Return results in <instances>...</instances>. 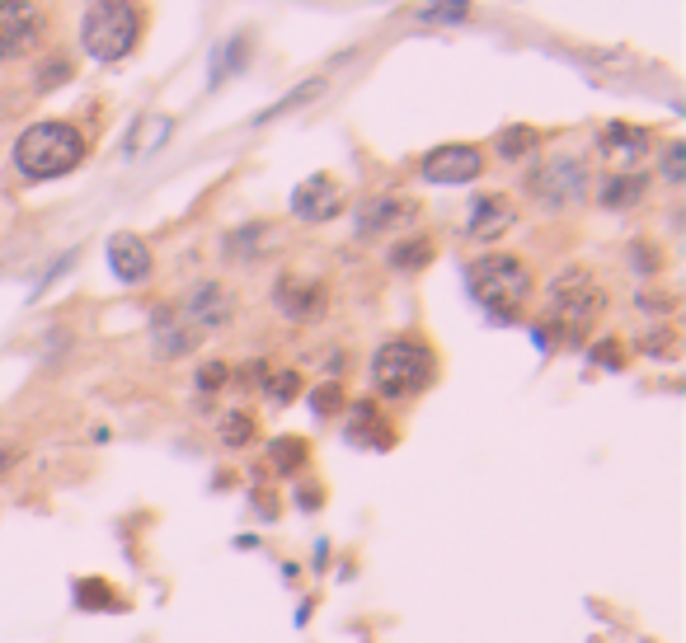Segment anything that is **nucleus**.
Returning <instances> with one entry per match:
<instances>
[{"mask_svg": "<svg viewBox=\"0 0 686 643\" xmlns=\"http://www.w3.org/2000/svg\"><path fill=\"white\" fill-rule=\"evenodd\" d=\"M602 310H607V291H602V282L588 268H564L546 287V320L569 343H578L588 334V324H597Z\"/></svg>", "mask_w": 686, "mask_h": 643, "instance_id": "obj_1", "label": "nucleus"}, {"mask_svg": "<svg viewBox=\"0 0 686 643\" xmlns=\"http://www.w3.org/2000/svg\"><path fill=\"white\" fill-rule=\"evenodd\" d=\"M466 287L494 320H517L531 296V268L513 254H484L466 268Z\"/></svg>", "mask_w": 686, "mask_h": 643, "instance_id": "obj_2", "label": "nucleus"}, {"mask_svg": "<svg viewBox=\"0 0 686 643\" xmlns=\"http://www.w3.org/2000/svg\"><path fill=\"white\" fill-rule=\"evenodd\" d=\"M85 160V137L71 123H33L15 141V165L24 179H62Z\"/></svg>", "mask_w": 686, "mask_h": 643, "instance_id": "obj_3", "label": "nucleus"}, {"mask_svg": "<svg viewBox=\"0 0 686 643\" xmlns=\"http://www.w3.org/2000/svg\"><path fill=\"white\" fill-rule=\"evenodd\" d=\"M433 348L419 338H390L372 353V390L381 399H409L433 381Z\"/></svg>", "mask_w": 686, "mask_h": 643, "instance_id": "obj_4", "label": "nucleus"}, {"mask_svg": "<svg viewBox=\"0 0 686 643\" xmlns=\"http://www.w3.org/2000/svg\"><path fill=\"white\" fill-rule=\"evenodd\" d=\"M141 38V5L137 0H94L80 19V43L94 62H123Z\"/></svg>", "mask_w": 686, "mask_h": 643, "instance_id": "obj_5", "label": "nucleus"}, {"mask_svg": "<svg viewBox=\"0 0 686 643\" xmlns=\"http://www.w3.org/2000/svg\"><path fill=\"white\" fill-rule=\"evenodd\" d=\"M47 15L38 0H0V62H19L43 43Z\"/></svg>", "mask_w": 686, "mask_h": 643, "instance_id": "obj_6", "label": "nucleus"}, {"mask_svg": "<svg viewBox=\"0 0 686 643\" xmlns=\"http://www.w3.org/2000/svg\"><path fill=\"white\" fill-rule=\"evenodd\" d=\"M484 174V151L480 146H437V151L423 155V179L428 184H470Z\"/></svg>", "mask_w": 686, "mask_h": 643, "instance_id": "obj_7", "label": "nucleus"}, {"mask_svg": "<svg viewBox=\"0 0 686 643\" xmlns=\"http://www.w3.org/2000/svg\"><path fill=\"white\" fill-rule=\"evenodd\" d=\"M531 193L546 202V207H569V202H578V193H583V165L569 160V155L550 160V165H541L531 174Z\"/></svg>", "mask_w": 686, "mask_h": 643, "instance_id": "obj_8", "label": "nucleus"}, {"mask_svg": "<svg viewBox=\"0 0 686 643\" xmlns=\"http://www.w3.org/2000/svg\"><path fill=\"white\" fill-rule=\"evenodd\" d=\"M419 216V202L400 198V193H381V198H367L358 207V235H386V230H400Z\"/></svg>", "mask_w": 686, "mask_h": 643, "instance_id": "obj_9", "label": "nucleus"}, {"mask_svg": "<svg viewBox=\"0 0 686 643\" xmlns=\"http://www.w3.org/2000/svg\"><path fill=\"white\" fill-rule=\"evenodd\" d=\"M292 212L301 221H334L343 212V188L329 179V174H311L306 184H297L292 193Z\"/></svg>", "mask_w": 686, "mask_h": 643, "instance_id": "obj_10", "label": "nucleus"}, {"mask_svg": "<svg viewBox=\"0 0 686 643\" xmlns=\"http://www.w3.org/2000/svg\"><path fill=\"white\" fill-rule=\"evenodd\" d=\"M513 221H517V212H513V202L503 198V193H480V198L470 202L466 235L470 240H499Z\"/></svg>", "mask_w": 686, "mask_h": 643, "instance_id": "obj_11", "label": "nucleus"}, {"mask_svg": "<svg viewBox=\"0 0 686 643\" xmlns=\"http://www.w3.org/2000/svg\"><path fill=\"white\" fill-rule=\"evenodd\" d=\"M109 268L118 282H127V287H137V282H146L151 277V249H146V240L141 235H113L109 240Z\"/></svg>", "mask_w": 686, "mask_h": 643, "instance_id": "obj_12", "label": "nucleus"}, {"mask_svg": "<svg viewBox=\"0 0 686 643\" xmlns=\"http://www.w3.org/2000/svg\"><path fill=\"white\" fill-rule=\"evenodd\" d=\"M597 146L611 155V160H640V155H649V146H654V137H649V127H630V123H607L602 132H597Z\"/></svg>", "mask_w": 686, "mask_h": 643, "instance_id": "obj_13", "label": "nucleus"}, {"mask_svg": "<svg viewBox=\"0 0 686 643\" xmlns=\"http://www.w3.org/2000/svg\"><path fill=\"white\" fill-rule=\"evenodd\" d=\"M278 306L287 310L292 320H311V315L325 310V287H320V282H306V277H282Z\"/></svg>", "mask_w": 686, "mask_h": 643, "instance_id": "obj_14", "label": "nucleus"}, {"mask_svg": "<svg viewBox=\"0 0 686 643\" xmlns=\"http://www.w3.org/2000/svg\"><path fill=\"white\" fill-rule=\"evenodd\" d=\"M235 301L226 296V287H217V282H203V287L193 291V301H188V320L193 324H207V329H217V324L231 320Z\"/></svg>", "mask_w": 686, "mask_h": 643, "instance_id": "obj_15", "label": "nucleus"}, {"mask_svg": "<svg viewBox=\"0 0 686 643\" xmlns=\"http://www.w3.org/2000/svg\"><path fill=\"white\" fill-rule=\"evenodd\" d=\"M348 414H353V423H348V437H353V442L376 446V451H386V446L395 442V437H390V428L376 418V404H367V399H362V404H353Z\"/></svg>", "mask_w": 686, "mask_h": 643, "instance_id": "obj_16", "label": "nucleus"}, {"mask_svg": "<svg viewBox=\"0 0 686 643\" xmlns=\"http://www.w3.org/2000/svg\"><path fill=\"white\" fill-rule=\"evenodd\" d=\"M644 188H649V179H644L640 169H630V174H611L607 184H602V207H611V212L635 207V202L644 198Z\"/></svg>", "mask_w": 686, "mask_h": 643, "instance_id": "obj_17", "label": "nucleus"}, {"mask_svg": "<svg viewBox=\"0 0 686 643\" xmlns=\"http://www.w3.org/2000/svg\"><path fill=\"white\" fill-rule=\"evenodd\" d=\"M390 268H395V273H419L423 263L433 259V245H428V240H423V235H414V240H400V245H390Z\"/></svg>", "mask_w": 686, "mask_h": 643, "instance_id": "obj_18", "label": "nucleus"}, {"mask_svg": "<svg viewBox=\"0 0 686 643\" xmlns=\"http://www.w3.org/2000/svg\"><path fill=\"white\" fill-rule=\"evenodd\" d=\"M494 146H499L503 160H522V155L536 151V127H522V123H517V127H503Z\"/></svg>", "mask_w": 686, "mask_h": 643, "instance_id": "obj_19", "label": "nucleus"}, {"mask_svg": "<svg viewBox=\"0 0 686 643\" xmlns=\"http://www.w3.org/2000/svg\"><path fill=\"white\" fill-rule=\"evenodd\" d=\"M466 15H470V0H428V5H419L423 24H461Z\"/></svg>", "mask_w": 686, "mask_h": 643, "instance_id": "obj_20", "label": "nucleus"}, {"mask_svg": "<svg viewBox=\"0 0 686 643\" xmlns=\"http://www.w3.org/2000/svg\"><path fill=\"white\" fill-rule=\"evenodd\" d=\"M268 456H273V465H278V470H287V475H292L301 460L311 456V446L301 442V437H278V442L268 446Z\"/></svg>", "mask_w": 686, "mask_h": 643, "instance_id": "obj_21", "label": "nucleus"}, {"mask_svg": "<svg viewBox=\"0 0 686 643\" xmlns=\"http://www.w3.org/2000/svg\"><path fill=\"white\" fill-rule=\"evenodd\" d=\"M325 90V80H306V85H297V90L287 94V99H282V104H273V108H264V113H259V118H254V123H273V118H282V113H287V108H297V104H306V99H315V94Z\"/></svg>", "mask_w": 686, "mask_h": 643, "instance_id": "obj_22", "label": "nucleus"}, {"mask_svg": "<svg viewBox=\"0 0 686 643\" xmlns=\"http://www.w3.org/2000/svg\"><path fill=\"white\" fill-rule=\"evenodd\" d=\"M254 437V418L250 414H226L221 418V442L226 446H245Z\"/></svg>", "mask_w": 686, "mask_h": 643, "instance_id": "obj_23", "label": "nucleus"}, {"mask_svg": "<svg viewBox=\"0 0 686 643\" xmlns=\"http://www.w3.org/2000/svg\"><path fill=\"white\" fill-rule=\"evenodd\" d=\"M268 399H278V404H287V399H297V390H301V376L297 371H278V376H268Z\"/></svg>", "mask_w": 686, "mask_h": 643, "instance_id": "obj_24", "label": "nucleus"}, {"mask_svg": "<svg viewBox=\"0 0 686 643\" xmlns=\"http://www.w3.org/2000/svg\"><path fill=\"white\" fill-rule=\"evenodd\" d=\"M682 174H686V146H682V141H672L668 151H663V179L682 184Z\"/></svg>", "mask_w": 686, "mask_h": 643, "instance_id": "obj_25", "label": "nucleus"}, {"mask_svg": "<svg viewBox=\"0 0 686 643\" xmlns=\"http://www.w3.org/2000/svg\"><path fill=\"white\" fill-rule=\"evenodd\" d=\"M311 404H315V414H339L343 409V390L339 385H320L311 395Z\"/></svg>", "mask_w": 686, "mask_h": 643, "instance_id": "obj_26", "label": "nucleus"}, {"mask_svg": "<svg viewBox=\"0 0 686 643\" xmlns=\"http://www.w3.org/2000/svg\"><path fill=\"white\" fill-rule=\"evenodd\" d=\"M66 76H71V62H66V57H52V66L38 71V90H57Z\"/></svg>", "mask_w": 686, "mask_h": 643, "instance_id": "obj_27", "label": "nucleus"}, {"mask_svg": "<svg viewBox=\"0 0 686 643\" xmlns=\"http://www.w3.org/2000/svg\"><path fill=\"white\" fill-rule=\"evenodd\" d=\"M76 597H80V606H85V601H94V606H113L109 587H99V582H90V587L80 582V587H76Z\"/></svg>", "mask_w": 686, "mask_h": 643, "instance_id": "obj_28", "label": "nucleus"}, {"mask_svg": "<svg viewBox=\"0 0 686 643\" xmlns=\"http://www.w3.org/2000/svg\"><path fill=\"white\" fill-rule=\"evenodd\" d=\"M593 362H597V367H621V343H597Z\"/></svg>", "mask_w": 686, "mask_h": 643, "instance_id": "obj_29", "label": "nucleus"}, {"mask_svg": "<svg viewBox=\"0 0 686 643\" xmlns=\"http://www.w3.org/2000/svg\"><path fill=\"white\" fill-rule=\"evenodd\" d=\"M221 381H226V367H221V362H207V367L198 371V385H203V390H221Z\"/></svg>", "mask_w": 686, "mask_h": 643, "instance_id": "obj_30", "label": "nucleus"}, {"mask_svg": "<svg viewBox=\"0 0 686 643\" xmlns=\"http://www.w3.org/2000/svg\"><path fill=\"white\" fill-rule=\"evenodd\" d=\"M10 465H15V451H10V446H0V475H5Z\"/></svg>", "mask_w": 686, "mask_h": 643, "instance_id": "obj_31", "label": "nucleus"}]
</instances>
